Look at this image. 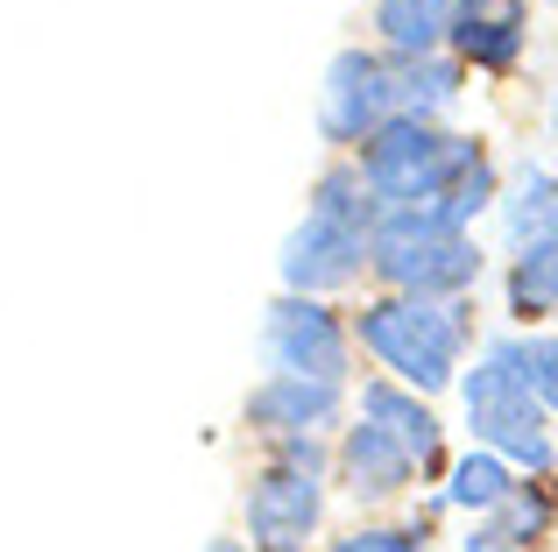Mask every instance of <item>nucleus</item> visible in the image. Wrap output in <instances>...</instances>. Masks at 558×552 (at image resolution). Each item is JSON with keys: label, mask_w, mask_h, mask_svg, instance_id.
I'll list each match as a JSON object with an SVG mask.
<instances>
[{"label": "nucleus", "mask_w": 558, "mask_h": 552, "mask_svg": "<svg viewBox=\"0 0 558 552\" xmlns=\"http://www.w3.org/2000/svg\"><path fill=\"white\" fill-rule=\"evenodd\" d=\"M381 213H417L438 227H474L488 206H502L488 149L474 135H452L438 121H389L354 156Z\"/></svg>", "instance_id": "1"}, {"label": "nucleus", "mask_w": 558, "mask_h": 552, "mask_svg": "<svg viewBox=\"0 0 558 552\" xmlns=\"http://www.w3.org/2000/svg\"><path fill=\"white\" fill-rule=\"evenodd\" d=\"M375 227H381V206L361 178V164H332L326 178L312 184V206L304 220L283 235V290L298 298H332V290L361 284V269H375Z\"/></svg>", "instance_id": "2"}, {"label": "nucleus", "mask_w": 558, "mask_h": 552, "mask_svg": "<svg viewBox=\"0 0 558 552\" xmlns=\"http://www.w3.org/2000/svg\"><path fill=\"white\" fill-rule=\"evenodd\" d=\"M354 340L375 355V369H389V383L417 389V397H438L466 361L474 304L466 298H396V290H381L375 304L354 312Z\"/></svg>", "instance_id": "3"}, {"label": "nucleus", "mask_w": 558, "mask_h": 552, "mask_svg": "<svg viewBox=\"0 0 558 552\" xmlns=\"http://www.w3.org/2000/svg\"><path fill=\"white\" fill-rule=\"evenodd\" d=\"M460 411H466L474 446L502 454L509 468H523V475H551L558 468V446H551V425H545V404H537L531 375H523L517 333H502V340L481 347V361L460 383Z\"/></svg>", "instance_id": "4"}, {"label": "nucleus", "mask_w": 558, "mask_h": 552, "mask_svg": "<svg viewBox=\"0 0 558 552\" xmlns=\"http://www.w3.org/2000/svg\"><path fill=\"white\" fill-rule=\"evenodd\" d=\"M396 298H466L481 284V249L466 227H438L417 213H381L375 227V269Z\"/></svg>", "instance_id": "5"}, {"label": "nucleus", "mask_w": 558, "mask_h": 552, "mask_svg": "<svg viewBox=\"0 0 558 552\" xmlns=\"http://www.w3.org/2000/svg\"><path fill=\"white\" fill-rule=\"evenodd\" d=\"M262 375H304V383H354V326L332 312L326 298H283L262 312Z\"/></svg>", "instance_id": "6"}, {"label": "nucleus", "mask_w": 558, "mask_h": 552, "mask_svg": "<svg viewBox=\"0 0 558 552\" xmlns=\"http://www.w3.org/2000/svg\"><path fill=\"white\" fill-rule=\"evenodd\" d=\"M396 121V57L389 50H340L318 85V128L332 149H368Z\"/></svg>", "instance_id": "7"}, {"label": "nucleus", "mask_w": 558, "mask_h": 552, "mask_svg": "<svg viewBox=\"0 0 558 552\" xmlns=\"http://www.w3.org/2000/svg\"><path fill=\"white\" fill-rule=\"evenodd\" d=\"M247 545L255 552H318V525H326V475L290 468L269 454V468L247 482Z\"/></svg>", "instance_id": "8"}, {"label": "nucleus", "mask_w": 558, "mask_h": 552, "mask_svg": "<svg viewBox=\"0 0 558 552\" xmlns=\"http://www.w3.org/2000/svg\"><path fill=\"white\" fill-rule=\"evenodd\" d=\"M347 411V389L340 383H304V375H262L255 389H247L241 418L247 432H262V440H304V432H318L326 440V425H340Z\"/></svg>", "instance_id": "9"}, {"label": "nucleus", "mask_w": 558, "mask_h": 552, "mask_svg": "<svg viewBox=\"0 0 558 552\" xmlns=\"http://www.w3.org/2000/svg\"><path fill=\"white\" fill-rule=\"evenodd\" d=\"M340 489L354 503H368V511H381V503H396L410 482H424V468L403 454V446L389 440L381 425H368V418H354V425L340 432Z\"/></svg>", "instance_id": "10"}, {"label": "nucleus", "mask_w": 558, "mask_h": 552, "mask_svg": "<svg viewBox=\"0 0 558 552\" xmlns=\"http://www.w3.org/2000/svg\"><path fill=\"white\" fill-rule=\"evenodd\" d=\"M531 43V0H460L452 14V57L474 71H509Z\"/></svg>", "instance_id": "11"}, {"label": "nucleus", "mask_w": 558, "mask_h": 552, "mask_svg": "<svg viewBox=\"0 0 558 552\" xmlns=\"http://www.w3.org/2000/svg\"><path fill=\"white\" fill-rule=\"evenodd\" d=\"M361 418H368V425H381L389 432L396 446H403L410 460H417L424 475L438 468V454H446V425H438V411L432 404L417 397V389H403V383H389V375H368V383H361Z\"/></svg>", "instance_id": "12"}, {"label": "nucleus", "mask_w": 558, "mask_h": 552, "mask_svg": "<svg viewBox=\"0 0 558 552\" xmlns=\"http://www.w3.org/2000/svg\"><path fill=\"white\" fill-rule=\"evenodd\" d=\"M495 220H502V241L509 249H537V241L558 235V170L545 164H523L517 184L502 192V206H495Z\"/></svg>", "instance_id": "13"}, {"label": "nucleus", "mask_w": 558, "mask_h": 552, "mask_svg": "<svg viewBox=\"0 0 558 552\" xmlns=\"http://www.w3.org/2000/svg\"><path fill=\"white\" fill-rule=\"evenodd\" d=\"M452 14L460 0H375V36L389 57H438V43H452Z\"/></svg>", "instance_id": "14"}, {"label": "nucleus", "mask_w": 558, "mask_h": 552, "mask_svg": "<svg viewBox=\"0 0 558 552\" xmlns=\"http://www.w3.org/2000/svg\"><path fill=\"white\" fill-rule=\"evenodd\" d=\"M466 93L460 57H396V121H438Z\"/></svg>", "instance_id": "15"}, {"label": "nucleus", "mask_w": 558, "mask_h": 552, "mask_svg": "<svg viewBox=\"0 0 558 552\" xmlns=\"http://www.w3.org/2000/svg\"><path fill=\"white\" fill-rule=\"evenodd\" d=\"M509 496H517V468H509L502 454H488V446H466V454L452 460V475H446V503H452V511L495 517Z\"/></svg>", "instance_id": "16"}, {"label": "nucleus", "mask_w": 558, "mask_h": 552, "mask_svg": "<svg viewBox=\"0 0 558 552\" xmlns=\"http://www.w3.org/2000/svg\"><path fill=\"white\" fill-rule=\"evenodd\" d=\"M509 312H517L523 326L558 312V235L537 241V249H523L517 263H509Z\"/></svg>", "instance_id": "17"}, {"label": "nucleus", "mask_w": 558, "mask_h": 552, "mask_svg": "<svg viewBox=\"0 0 558 552\" xmlns=\"http://www.w3.org/2000/svg\"><path fill=\"white\" fill-rule=\"evenodd\" d=\"M551 517H558L551 489H545V482H517V496H509V503H502L495 517H481L474 531H488V539H502V545L531 552V545H537V539L551 531Z\"/></svg>", "instance_id": "18"}, {"label": "nucleus", "mask_w": 558, "mask_h": 552, "mask_svg": "<svg viewBox=\"0 0 558 552\" xmlns=\"http://www.w3.org/2000/svg\"><path fill=\"white\" fill-rule=\"evenodd\" d=\"M517 355H523V375H531L537 404L558 418V333H531V340L517 333Z\"/></svg>", "instance_id": "19"}, {"label": "nucleus", "mask_w": 558, "mask_h": 552, "mask_svg": "<svg viewBox=\"0 0 558 552\" xmlns=\"http://www.w3.org/2000/svg\"><path fill=\"white\" fill-rule=\"evenodd\" d=\"M318 552H424V531L417 525H354L340 539H326Z\"/></svg>", "instance_id": "20"}, {"label": "nucleus", "mask_w": 558, "mask_h": 552, "mask_svg": "<svg viewBox=\"0 0 558 552\" xmlns=\"http://www.w3.org/2000/svg\"><path fill=\"white\" fill-rule=\"evenodd\" d=\"M460 552H517V545H502V539H488V531H466Z\"/></svg>", "instance_id": "21"}, {"label": "nucleus", "mask_w": 558, "mask_h": 552, "mask_svg": "<svg viewBox=\"0 0 558 552\" xmlns=\"http://www.w3.org/2000/svg\"><path fill=\"white\" fill-rule=\"evenodd\" d=\"M205 552H255V545H247V539H213Z\"/></svg>", "instance_id": "22"}, {"label": "nucleus", "mask_w": 558, "mask_h": 552, "mask_svg": "<svg viewBox=\"0 0 558 552\" xmlns=\"http://www.w3.org/2000/svg\"><path fill=\"white\" fill-rule=\"evenodd\" d=\"M551 135H558V93H551Z\"/></svg>", "instance_id": "23"}]
</instances>
